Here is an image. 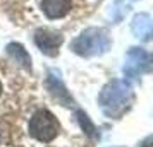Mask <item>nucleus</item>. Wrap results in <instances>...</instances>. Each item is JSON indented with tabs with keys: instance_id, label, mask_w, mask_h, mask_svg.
I'll return each mask as SVG.
<instances>
[{
	"instance_id": "obj_1",
	"label": "nucleus",
	"mask_w": 153,
	"mask_h": 147,
	"mask_svg": "<svg viewBox=\"0 0 153 147\" xmlns=\"http://www.w3.org/2000/svg\"><path fill=\"white\" fill-rule=\"evenodd\" d=\"M132 99L134 94L131 86L124 80H114L108 86H105L103 91L100 92V106L105 115L110 118L122 116L131 106Z\"/></svg>"
},
{
	"instance_id": "obj_2",
	"label": "nucleus",
	"mask_w": 153,
	"mask_h": 147,
	"mask_svg": "<svg viewBox=\"0 0 153 147\" xmlns=\"http://www.w3.org/2000/svg\"><path fill=\"white\" fill-rule=\"evenodd\" d=\"M71 48H72L74 53H77L81 56L102 55V53H105L110 48V38L107 34V31H103V29L90 28L86 31H83L72 41Z\"/></svg>"
},
{
	"instance_id": "obj_3",
	"label": "nucleus",
	"mask_w": 153,
	"mask_h": 147,
	"mask_svg": "<svg viewBox=\"0 0 153 147\" xmlns=\"http://www.w3.org/2000/svg\"><path fill=\"white\" fill-rule=\"evenodd\" d=\"M59 130V121L48 110H38L29 120V133L40 142H52Z\"/></svg>"
},
{
	"instance_id": "obj_4",
	"label": "nucleus",
	"mask_w": 153,
	"mask_h": 147,
	"mask_svg": "<svg viewBox=\"0 0 153 147\" xmlns=\"http://www.w3.org/2000/svg\"><path fill=\"white\" fill-rule=\"evenodd\" d=\"M150 55L143 48H131L126 56V65H124V74L127 77H138L143 72L150 70Z\"/></svg>"
},
{
	"instance_id": "obj_5",
	"label": "nucleus",
	"mask_w": 153,
	"mask_h": 147,
	"mask_svg": "<svg viewBox=\"0 0 153 147\" xmlns=\"http://www.w3.org/2000/svg\"><path fill=\"white\" fill-rule=\"evenodd\" d=\"M35 43L45 55L55 56L59 53L60 45H62V36L59 33L48 31V29H38L35 33Z\"/></svg>"
},
{
	"instance_id": "obj_6",
	"label": "nucleus",
	"mask_w": 153,
	"mask_h": 147,
	"mask_svg": "<svg viewBox=\"0 0 153 147\" xmlns=\"http://www.w3.org/2000/svg\"><path fill=\"white\" fill-rule=\"evenodd\" d=\"M72 0H42V10L48 19H62L71 12Z\"/></svg>"
},
{
	"instance_id": "obj_7",
	"label": "nucleus",
	"mask_w": 153,
	"mask_h": 147,
	"mask_svg": "<svg viewBox=\"0 0 153 147\" xmlns=\"http://www.w3.org/2000/svg\"><path fill=\"white\" fill-rule=\"evenodd\" d=\"M131 28H132V33L136 34V38L150 39V36H152V17L148 14H145V12L134 15Z\"/></svg>"
},
{
	"instance_id": "obj_8",
	"label": "nucleus",
	"mask_w": 153,
	"mask_h": 147,
	"mask_svg": "<svg viewBox=\"0 0 153 147\" xmlns=\"http://www.w3.org/2000/svg\"><path fill=\"white\" fill-rule=\"evenodd\" d=\"M7 53L16 60V63H19L26 70H31V56L28 55L26 50L22 48V45H19V43H10V45H7Z\"/></svg>"
},
{
	"instance_id": "obj_9",
	"label": "nucleus",
	"mask_w": 153,
	"mask_h": 147,
	"mask_svg": "<svg viewBox=\"0 0 153 147\" xmlns=\"http://www.w3.org/2000/svg\"><path fill=\"white\" fill-rule=\"evenodd\" d=\"M76 116H77V120H79L81 128L86 132V135H88V137H95V135H97V128H95V125L91 123V120L88 118V115H86L84 111H77Z\"/></svg>"
},
{
	"instance_id": "obj_10",
	"label": "nucleus",
	"mask_w": 153,
	"mask_h": 147,
	"mask_svg": "<svg viewBox=\"0 0 153 147\" xmlns=\"http://www.w3.org/2000/svg\"><path fill=\"white\" fill-rule=\"evenodd\" d=\"M141 147H152V139H146L145 142H143V146Z\"/></svg>"
},
{
	"instance_id": "obj_11",
	"label": "nucleus",
	"mask_w": 153,
	"mask_h": 147,
	"mask_svg": "<svg viewBox=\"0 0 153 147\" xmlns=\"http://www.w3.org/2000/svg\"><path fill=\"white\" fill-rule=\"evenodd\" d=\"M0 92H2V82H0Z\"/></svg>"
},
{
	"instance_id": "obj_12",
	"label": "nucleus",
	"mask_w": 153,
	"mask_h": 147,
	"mask_svg": "<svg viewBox=\"0 0 153 147\" xmlns=\"http://www.w3.org/2000/svg\"><path fill=\"white\" fill-rule=\"evenodd\" d=\"M0 137H2V135H0Z\"/></svg>"
}]
</instances>
